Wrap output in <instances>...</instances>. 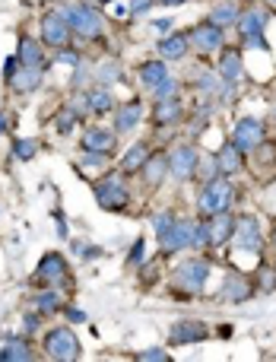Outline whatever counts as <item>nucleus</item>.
<instances>
[{"mask_svg":"<svg viewBox=\"0 0 276 362\" xmlns=\"http://www.w3.org/2000/svg\"><path fill=\"white\" fill-rule=\"evenodd\" d=\"M137 74H140V86L152 93V89H156L159 83L169 76V67H165V61H146V64H140Z\"/></svg>","mask_w":276,"mask_h":362,"instance_id":"bb28decb","label":"nucleus"},{"mask_svg":"<svg viewBox=\"0 0 276 362\" xmlns=\"http://www.w3.org/2000/svg\"><path fill=\"white\" fill-rule=\"evenodd\" d=\"M232 4H239V0H232Z\"/></svg>","mask_w":276,"mask_h":362,"instance_id":"bf43d9fd","label":"nucleus"},{"mask_svg":"<svg viewBox=\"0 0 276 362\" xmlns=\"http://www.w3.org/2000/svg\"><path fill=\"white\" fill-rule=\"evenodd\" d=\"M140 175H143V185L150 187V191H156V187L169 178V153H150V159H146V165L140 169Z\"/></svg>","mask_w":276,"mask_h":362,"instance_id":"412c9836","label":"nucleus"},{"mask_svg":"<svg viewBox=\"0 0 276 362\" xmlns=\"http://www.w3.org/2000/svg\"><path fill=\"white\" fill-rule=\"evenodd\" d=\"M143 257H146V242H143V238H137V242H133V248H131V257H127V261H131L133 267H137V264H143Z\"/></svg>","mask_w":276,"mask_h":362,"instance_id":"c03bdc74","label":"nucleus"},{"mask_svg":"<svg viewBox=\"0 0 276 362\" xmlns=\"http://www.w3.org/2000/svg\"><path fill=\"white\" fill-rule=\"evenodd\" d=\"M191 51V35L188 32H175V35H162V42H159V54H162V61H184Z\"/></svg>","mask_w":276,"mask_h":362,"instance_id":"4be33fe9","label":"nucleus"},{"mask_svg":"<svg viewBox=\"0 0 276 362\" xmlns=\"http://www.w3.org/2000/svg\"><path fill=\"white\" fill-rule=\"evenodd\" d=\"M95 200L102 210L108 213H124L131 206V191L124 185V172H108L102 175V181L95 185Z\"/></svg>","mask_w":276,"mask_h":362,"instance_id":"7ed1b4c3","label":"nucleus"},{"mask_svg":"<svg viewBox=\"0 0 276 362\" xmlns=\"http://www.w3.org/2000/svg\"><path fill=\"white\" fill-rule=\"evenodd\" d=\"M143 121V102L140 99H127L114 108V131L118 134H131L137 131V124Z\"/></svg>","mask_w":276,"mask_h":362,"instance_id":"f3484780","label":"nucleus"},{"mask_svg":"<svg viewBox=\"0 0 276 362\" xmlns=\"http://www.w3.org/2000/svg\"><path fill=\"white\" fill-rule=\"evenodd\" d=\"M210 280V261L207 257H188L172 270V289H178L181 296H200L207 289Z\"/></svg>","mask_w":276,"mask_h":362,"instance_id":"f03ea898","label":"nucleus"},{"mask_svg":"<svg viewBox=\"0 0 276 362\" xmlns=\"http://www.w3.org/2000/svg\"><path fill=\"white\" fill-rule=\"evenodd\" d=\"M210 337V327L203 321H175L169 331V344L172 346H188V344H200Z\"/></svg>","mask_w":276,"mask_h":362,"instance_id":"2eb2a0df","label":"nucleus"},{"mask_svg":"<svg viewBox=\"0 0 276 362\" xmlns=\"http://www.w3.org/2000/svg\"><path fill=\"white\" fill-rule=\"evenodd\" d=\"M270 245L276 248V226H273V232H270Z\"/></svg>","mask_w":276,"mask_h":362,"instance_id":"6e6d98bb","label":"nucleus"},{"mask_svg":"<svg viewBox=\"0 0 276 362\" xmlns=\"http://www.w3.org/2000/svg\"><path fill=\"white\" fill-rule=\"evenodd\" d=\"M35 150H38L35 140H16V144H13V156H16L19 163H29V159L35 156Z\"/></svg>","mask_w":276,"mask_h":362,"instance_id":"58836bf2","label":"nucleus"},{"mask_svg":"<svg viewBox=\"0 0 276 362\" xmlns=\"http://www.w3.org/2000/svg\"><path fill=\"white\" fill-rule=\"evenodd\" d=\"M67 108L73 115H80V118H83V115H92V112H89V95L86 93H73V95H70Z\"/></svg>","mask_w":276,"mask_h":362,"instance_id":"79ce46f5","label":"nucleus"},{"mask_svg":"<svg viewBox=\"0 0 276 362\" xmlns=\"http://www.w3.org/2000/svg\"><path fill=\"white\" fill-rule=\"evenodd\" d=\"M251 159H254V165H260V169H270V165H276V144L264 137L258 150L251 153Z\"/></svg>","mask_w":276,"mask_h":362,"instance_id":"f704fd0d","label":"nucleus"},{"mask_svg":"<svg viewBox=\"0 0 276 362\" xmlns=\"http://www.w3.org/2000/svg\"><path fill=\"white\" fill-rule=\"evenodd\" d=\"M216 70L226 83H235L239 86L245 80V57H241V48H222L220 61H216Z\"/></svg>","mask_w":276,"mask_h":362,"instance_id":"dca6fc26","label":"nucleus"},{"mask_svg":"<svg viewBox=\"0 0 276 362\" xmlns=\"http://www.w3.org/2000/svg\"><path fill=\"white\" fill-rule=\"evenodd\" d=\"M156 4H162V6H181V4H188V0H156Z\"/></svg>","mask_w":276,"mask_h":362,"instance_id":"864d4df0","label":"nucleus"},{"mask_svg":"<svg viewBox=\"0 0 276 362\" xmlns=\"http://www.w3.org/2000/svg\"><path fill=\"white\" fill-rule=\"evenodd\" d=\"M70 23H67V13L64 10H51L42 16V42L51 45V48H67L70 42Z\"/></svg>","mask_w":276,"mask_h":362,"instance_id":"6e6552de","label":"nucleus"},{"mask_svg":"<svg viewBox=\"0 0 276 362\" xmlns=\"http://www.w3.org/2000/svg\"><path fill=\"white\" fill-rule=\"evenodd\" d=\"M191 35V48L200 51V54H216V51L226 48V29H220L216 23H200L188 32Z\"/></svg>","mask_w":276,"mask_h":362,"instance_id":"0eeeda50","label":"nucleus"},{"mask_svg":"<svg viewBox=\"0 0 276 362\" xmlns=\"http://www.w3.org/2000/svg\"><path fill=\"white\" fill-rule=\"evenodd\" d=\"M86 95H89V112H92L95 118L114 115V108H118V102H114V95H112V86H99V83H95Z\"/></svg>","mask_w":276,"mask_h":362,"instance_id":"b1692460","label":"nucleus"},{"mask_svg":"<svg viewBox=\"0 0 276 362\" xmlns=\"http://www.w3.org/2000/svg\"><path fill=\"white\" fill-rule=\"evenodd\" d=\"M64 315H67L73 325H80V321H86V312H80V308H64Z\"/></svg>","mask_w":276,"mask_h":362,"instance_id":"3c124183","label":"nucleus"},{"mask_svg":"<svg viewBox=\"0 0 276 362\" xmlns=\"http://www.w3.org/2000/svg\"><path fill=\"white\" fill-rule=\"evenodd\" d=\"M99 255H102V248H95V245H83V251H80V257H86V261H95Z\"/></svg>","mask_w":276,"mask_h":362,"instance_id":"8fccbe9b","label":"nucleus"},{"mask_svg":"<svg viewBox=\"0 0 276 362\" xmlns=\"http://www.w3.org/2000/svg\"><path fill=\"white\" fill-rule=\"evenodd\" d=\"M239 13H241L239 4H232V0H222V4H216L213 10H210V23H216L220 29H226V25L239 23Z\"/></svg>","mask_w":276,"mask_h":362,"instance_id":"c756f323","label":"nucleus"},{"mask_svg":"<svg viewBox=\"0 0 276 362\" xmlns=\"http://www.w3.org/2000/svg\"><path fill=\"white\" fill-rule=\"evenodd\" d=\"M191 248H197V251H207V248H213V238H210V219H194L191 223Z\"/></svg>","mask_w":276,"mask_h":362,"instance_id":"473e14b6","label":"nucleus"},{"mask_svg":"<svg viewBox=\"0 0 276 362\" xmlns=\"http://www.w3.org/2000/svg\"><path fill=\"white\" fill-rule=\"evenodd\" d=\"M16 57L19 64H29V67H44V51H42V42L35 38H19V48H16Z\"/></svg>","mask_w":276,"mask_h":362,"instance_id":"cd10ccee","label":"nucleus"},{"mask_svg":"<svg viewBox=\"0 0 276 362\" xmlns=\"http://www.w3.org/2000/svg\"><path fill=\"white\" fill-rule=\"evenodd\" d=\"M150 144H146V140H140V144H133L131 150L124 153V159H121V172H124V175H137L140 169H143L146 165V159H150Z\"/></svg>","mask_w":276,"mask_h":362,"instance_id":"a878e982","label":"nucleus"},{"mask_svg":"<svg viewBox=\"0 0 276 362\" xmlns=\"http://www.w3.org/2000/svg\"><path fill=\"white\" fill-rule=\"evenodd\" d=\"M32 359V346L25 340H6V346L0 350V362H29Z\"/></svg>","mask_w":276,"mask_h":362,"instance_id":"2f4dec72","label":"nucleus"},{"mask_svg":"<svg viewBox=\"0 0 276 362\" xmlns=\"http://www.w3.org/2000/svg\"><path fill=\"white\" fill-rule=\"evenodd\" d=\"M216 175H222L220 163H216V153H200L197 165H194V181L197 185H207V181H213Z\"/></svg>","mask_w":276,"mask_h":362,"instance_id":"c85d7f7f","label":"nucleus"},{"mask_svg":"<svg viewBox=\"0 0 276 362\" xmlns=\"http://www.w3.org/2000/svg\"><path fill=\"white\" fill-rule=\"evenodd\" d=\"M80 144H83V150H89V153H114L118 134L108 131V127H86Z\"/></svg>","mask_w":276,"mask_h":362,"instance_id":"aec40b11","label":"nucleus"},{"mask_svg":"<svg viewBox=\"0 0 276 362\" xmlns=\"http://www.w3.org/2000/svg\"><path fill=\"white\" fill-rule=\"evenodd\" d=\"M178 89H181V80H175V76H165V80L159 83L156 89H152V95H156V99H169V95H178Z\"/></svg>","mask_w":276,"mask_h":362,"instance_id":"ea45409f","label":"nucleus"},{"mask_svg":"<svg viewBox=\"0 0 276 362\" xmlns=\"http://www.w3.org/2000/svg\"><path fill=\"white\" fill-rule=\"evenodd\" d=\"M6 124H10V121H6V115L0 112V137H4V134H6Z\"/></svg>","mask_w":276,"mask_h":362,"instance_id":"5fc2aeb1","label":"nucleus"},{"mask_svg":"<svg viewBox=\"0 0 276 362\" xmlns=\"http://www.w3.org/2000/svg\"><path fill=\"white\" fill-rule=\"evenodd\" d=\"M184 118V105H181V99L178 95H169V99H156V105H152V112H150V121H152V127H175L178 121Z\"/></svg>","mask_w":276,"mask_h":362,"instance_id":"4468645a","label":"nucleus"},{"mask_svg":"<svg viewBox=\"0 0 276 362\" xmlns=\"http://www.w3.org/2000/svg\"><path fill=\"white\" fill-rule=\"evenodd\" d=\"M264 137H267V127H264V121L260 118H241L239 124H235V131H232V144L239 146L245 156H251Z\"/></svg>","mask_w":276,"mask_h":362,"instance_id":"1a4fd4ad","label":"nucleus"},{"mask_svg":"<svg viewBox=\"0 0 276 362\" xmlns=\"http://www.w3.org/2000/svg\"><path fill=\"white\" fill-rule=\"evenodd\" d=\"M232 242L239 245L241 251H264V232H260L258 216L245 213V216H235V235Z\"/></svg>","mask_w":276,"mask_h":362,"instance_id":"9b49d317","label":"nucleus"},{"mask_svg":"<svg viewBox=\"0 0 276 362\" xmlns=\"http://www.w3.org/2000/svg\"><path fill=\"white\" fill-rule=\"evenodd\" d=\"M42 76H44V67H29V64H19L16 74H13L6 83H10L13 93L25 95V93H35V89L42 86Z\"/></svg>","mask_w":276,"mask_h":362,"instance_id":"a211bd4d","label":"nucleus"},{"mask_svg":"<svg viewBox=\"0 0 276 362\" xmlns=\"http://www.w3.org/2000/svg\"><path fill=\"white\" fill-rule=\"evenodd\" d=\"M137 359H140V362H169L172 356H169L165 350H159V346H152V350H143V353H140Z\"/></svg>","mask_w":276,"mask_h":362,"instance_id":"37998d69","label":"nucleus"},{"mask_svg":"<svg viewBox=\"0 0 276 362\" xmlns=\"http://www.w3.org/2000/svg\"><path fill=\"white\" fill-rule=\"evenodd\" d=\"M99 4H114V0H99Z\"/></svg>","mask_w":276,"mask_h":362,"instance_id":"13d9d810","label":"nucleus"},{"mask_svg":"<svg viewBox=\"0 0 276 362\" xmlns=\"http://www.w3.org/2000/svg\"><path fill=\"white\" fill-rule=\"evenodd\" d=\"M38 318H42V315H25V321H23V325H25V331H35V327H38Z\"/></svg>","mask_w":276,"mask_h":362,"instance_id":"603ef678","label":"nucleus"},{"mask_svg":"<svg viewBox=\"0 0 276 362\" xmlns=\"http://www.w3.org/2000/svg\"><path fill=\"white\" fill-rule=\"evenodd\" d=\"M76 124H80V115H73V112H70L67 105H64L61 112H57V118H54V127H57V134H70V131H73Z\"/></svg>","mask_w":276,"mask_h":362,"instance_id":"e433bc0d","label":"nucleus"},{"mask_svg":"<svg viewBox=\"0 0 276 362\" xmlns=\"http://www.w3.org/2000/svg\"><path fill=\"white\" fill-rule=\"evenodd\" d=\"M152 4H156V0H131L127 6H131V16H140V13H146Z\"/></svg>","mask_w":276,"mask_h":362,"instance_id":"49530a36","label":"nucleus"},{"mask_svg":"<svg viewBox=\"0 0 276 362\" xmlns=\"http://www.w3.org/2000/svg\"><path fill=\"white\" fill-rule=\"evenodd\" d=\"M32 305H35L38 315H57L61 312V293H57L54 286H44L42 293L32 299Z\"/></svg>","mask_w":276,"mask_h":362,"instance_id":"7c9ffc66","label":"nucleus"},{"mask_svg":"<svg viewBox=\"0 0 276 362\" xmlns=\"http://www.w3.org/2000/svg\"><path fill=\"white\" fill-rule=\"evenodd\" d=\"M254 280H258L254 286H258L260 293H273V289H276V274H273L270 264H260V270L254 274Z\"/></svg>","mask_w":276,"mask_h":362,"instance_id":"c9c22d12","label":"nucleus"},{"mask_svg":"<svg viewBox=\"0 0 276 362\" xmlns=\"http://www.w3.org/2000/svg\"><path fill=\"white\" fill-rule=\"evenodd\" d=\"M44 353L51 359H61V362H70V359H80V340L70 327H51L44 334Z\"/></svg>","mask_w":276,"mask_h":362,"instance_id":"39448f33","label":"nucleus"},{"mask_svg":"<svg viewBox=\"0 0 276 362\" xmlns=\"http://www.w3.org/2000/svg\"><path fill=\"white\" fill-rule=\"evenodd\" d=\"M191 223H194V219L178 216V223L169 226V229L159 235V251H162V257H172V255H178V251L191 248Z\"/></svg>","mask_w":276,"mask_h":362,"instance_id":"f8f14e48","label":"nucleus"},{"mask_svg":"<svg viewBox=\"0 0 276 362\" xmlns=\"http://www.w3.org/2000/svg\"><path fill=\"white\" fill-rule=\"evenodd\" d=\"M35 280L42 286H54V289H64L70 286V267H67V257L57 255V251H48V255L38 261L35 267Z\"/></svg>","mask_w":276,"mask_h":362,"instance_id":"423d86ee","label":"nucleus"},{"mask_svg":"<svg viewBox=\"0 0 276 362\" xmlns=\"http://www.w3.org/2000/svg\"><path fill=\"white\" fill-rule=\"evenodd\" d=\"M254 293H258L254 276L239 274V270H229L226 280H222V289H220V296L229 302V305H241V302H248Z\"/></svg>","mask_w":276,"mask_h":362,"instance_id":"9d476101","label":"nucleus"},{"mask_svg":"<svg viewBox=\"0 0 276 362\" xmlns=\"http://www.w3.org/2000/svg\"><path fill=\"white\" fill-rule=\"evenodd\" d=\"M92 74H95V83H99V86H112V83L124 80V67H121L118 61H105V64H99V67H95Z\"/></svg>","mask_w":276,"mask_h":362,"instance_id":"72a5a7b5","label":"nucleus"},{"mask_svg":"<svg viewBox=\"0 0 276 362\" xmlns=\"http://www.w3.org/2000/svg\"><path fill=\"white\" fill-rule=\"evenodd\" d=\"M16 67H19V57H6V64H4V80H10V76L16 74Z\"/></svg>","mask_w":276,"mask_h":362,"instance_id":"09e8293b","label":"nucleus"},{"mask_svg":"<svg viewBox=\"0 0 276 362\" xmlns=\"http://www.w3.org/2000/svg\"><path fill=\"white\" fill-rule=\"evenodd\" d=\"M235 235V216L232 213H216L210 216V238H213V248H222L226 242H232Z\"/></svg>","mask_w":276,"mask_h":362,"instance_id":"393cba45","label":"nucleus"},{"mask_svg":"<svg viewBox=\"0 0 276 362\" xmlns=\"http://www.w3.org/2000/svg\"><path fill=\"white\" fill-rule=\"evenodd\" d=\"M264 4H267V6H270V10H276V0H264Z\"/></svg>","mask_w":276,"mask_h":362,"instance_id":"4d7b16f0","label":"nucleus"},{"mask_svg":"<svg viewBox=\"0 0 276 362\" xmlns=\"http://www.w3.org/2000/svg\"><path fill=\"white\" fill-rule=\"evenodd\" d=\"M54 61H57V64H67V67H76V64H83V61H80V54H76L73 48H64L61 54L54 57Z\"/></svg>","mask_w":276,"mask_h":362,"instance_id":"a18cd8bd","label":"nucleus"},{"mask_svg":"<svg viewBox=\"0 0 276 362\" xmlns=\"http://www.w3.org/2000/svg\"><path fill=\"white\" fill-rule=\"evenodd\" d=\"M197 146L194 144H181L169 153V178L175 181H188L194 178V165H197Z\"/></svg>","mask_w":276,"mask_h":362,"instance_id":"ddd939ff","label":"nucleus"},{"mask_svg":"<svg viewBox=\"0 0 276 362\" xmlns=\"http://www.w3.org/2000/svg\"><path fill=\"white\" fill-rule=\"evenodd\" d=\"M108 156H112V153H89V150H83L80 165H86V169H105Z\"/></svg>","mask_w":276,"mask_h":362,"instance_id":"a19ab883","label":"nucleus"},{"mask_svg":"<svg viewBox=\"0 0 276 362\" xmlns=\"http://www.w3.org/2000/svg\"><path fill=\"white\" fill-rule=\"evenodd\" d=\"M216 163H220L222 175H239V172L245 169V153H241L232 140H226V144L216 150Z\"/></svg>","mask_w":276,"mask_h":362,"instance_id":"5701e85b","label":"nucleus"},{"mask_svg":"<svg viewBox=\"0 0 276 362\" xmlns=\"http://www.w3.org/2000/svg\"><path fill=\"white\" fill-rule=\"evenodd\" d=\"M64 13H67L70 29H73L80 38H86V42L102 38L105 25H102V16H99V10H95L92 4H73V6H67Z\"/></svg>","mask_w":276,"mask_h":362,"instance_id":"20e7f679","label":"nucleus"},{"mask_svg":"<svg viewBox=\"0 0 276 362\" xmlns=\"http://www.w3.org/2000/svg\"><path fill=\"white\" fill-rule=\"evenodd\" d=\"M178 223V213L175 210H162V213H156V216H152V232H156V238L162 235L165 229H169V226H175Z\"/></svg>","mask_w":276,"mask_h":362,"instance_id":"4c0bfd02","label":"nucleus"},{"mask_svg":"<svg viewBox=\"0 0 276 362\" xmlns=\"http://www.w3.org/2000/svg\"><path fill=\"white\" fill-rule=\"evenodd\" d=\"M267 29V13L264 10H254V6H245V10L239 13V23H235V32H239V38L245 42V38H254V35H264Z\"/></svg>","mask_w":276,"mask_h":362,"instance_id":"6ab92c4d","label":"nucleus"},{"mask_svg":"<svg viewBox=\"0 0 276 362\" xmlns=\"http://www.w3.org/2000/svg\"><path fill=\"white\" fill-rule=\"evenodd\" d=\"M172 25H175V23H172V19H156V23H152V29H156L159 35H169V32H172Z\"/></svg>","mask_w":276,"mask_h":362,"instance_id":"de8ad7c7","label":"nucleus"},{"mask_svg":"<svg viewBox=\"0 0 276 362\" xmlns=\"http://www.w3.org/2000/svg\"><path fill=\"white\" fill-rule=\"evenodd\" d=\"M232 204H235L232 175H216L213 181L200 185V194H197V216L210 219V216H216V213H226Z\"/></svg>","mask_w":276,"mask_h":362,"instance_id":"f257e3e1","label":"nucleus"}]
</instances>
